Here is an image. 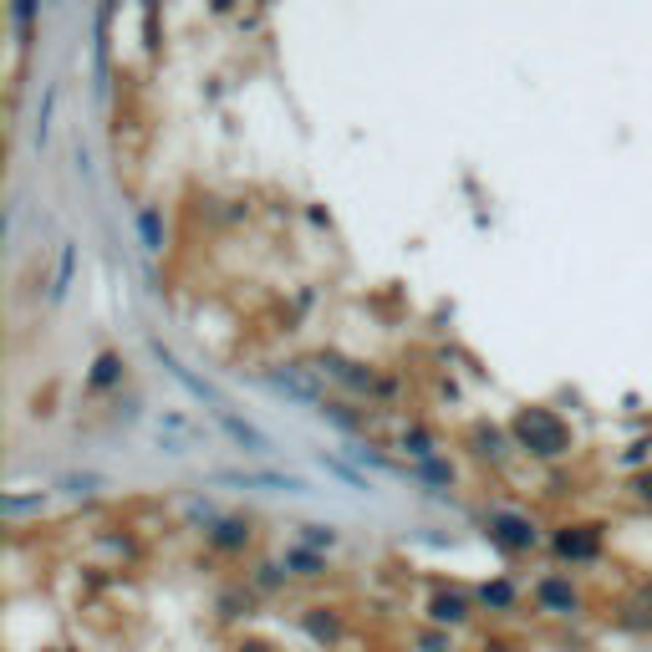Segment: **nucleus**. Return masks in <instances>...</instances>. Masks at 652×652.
<instances>
[{
    "label": "nucleus",
    "instance_id": "obj_10",
    "mask_svg": "<svg viewBox=\"0 0 652 652\" xmlns=\"http://www.w3.org/2000/svg\"><path fill=\"white\" fill-rule=\"evenodd\" d=\"M628 612H632V622H652V581L628 602Z\"/></svg>",
    "mask_w": 652,
    "mask_h": 652
},
{
    "label": "nucleus",
    "instance_id": "obj_7",
    "mask_svg": "<svg viewBox=\"0 0 652 652\" xmlns=\"http://www.w3.org/2000/svg\"><path fill=\"white\" fill-rule=\"evenodd\" d=\"M209 541H215L219 551H240V545L250 541V525H240V520H219L215 531H209Z\"/></svg>",
    "mask_w": 652,
    "mask_h": 652
},
{
    "label": "nucleus",
    "instance_id": "obj_12",
    "mask_svg": "<svg viewBox=\"0 0 652 652\" xmlns=\"http://www.w3.org/2000/svg\"><path fill=\"white\" fill-rule=\"evenodd\" d=\"M306 628H312L322 642H332V638H337V622H332V616H322V606H312V616H306Z\"/></svg>",
    "mask_w": 652,
    "mask_h": 652
},
{
    "label": "nucleus",
    "instance_id": "obj_14",
    "mask_svg": "<svg viewBox=\"0 0 652 652\" xmlns=\"http://www.w3.org/2000/svg\"><path fill=\"white\" fill-rule=\"evenodd\" d=\"M484 602H490V606H505V602H510V586H495V592H484Z\"/></svg>",
    "mask_w": 652,
    "mask_h": 652
},
{
    "label": "nucleus",
    "instance_id": "obj_11",
    "mask_svg": "<svg viewBox=\"0 0 652 652\" xmlns=\"http://www.w3.org/2000/svg\"><path fill=\"white\" fill-rule=\"evenodd\" d=\"M118 373H122V363H118V357H97L92 383H97V387H112V383H118Z\"/></svg>",
    "mask_w": 652,
    "mask_h": 652
},
{
    "label": "nucleus",
    "instance_id": "obj_1",
    "mask_svg": "<svg viewBox=\"0 0 652 652\" xmlns=\"http://www.w3.org/2000/svg\"><path fill=\"white\" fill-rule=\"evenodd\" d=\"M515 438H520V448H531V454H541V460H556V454L571 448V428L551 408H520Z\"/></svg>",
    "mask_w": 652,
    "mask_h": 652
},
{
    "label": "nucleus",
    "instance_id": "obj_6",
    "mask_svg": "<svg viewBox=\"0 0 652 652\" xmlns=\"http://www.w3.org/2000/svg\"><path fill=\"white\" fill-rule=\"evenodd\" d=\"M596 531H586V525H576V531H566V535H556V551L566 561H592L596 556Z\"/></svg>",
    "mask_w": 652,
    "mask_h": 652
},
{
    "label": "nucleus",
    "instance_id": "obj_3",
    "mask_svg": "<svg viewBox=\"0 0 652 652\" xmlns=\"http://www.w3.org/2000/svg\"><path fill=\"white\" fill-rule=\"evenodd\" d=\"M215 418H219V428L235 438L240 448H250V454H270V438L255 428V423H245V418H235L230 408H215Z\"/></svg>",
    "mask_w": 652,
    "mask_h": 652
},
{
    "label": "nucleus",
    "instance_id": "obj_13",
    "mask_svg": "<svg viewBox=\"0 0 652 652\" xmlns=\"http://www.w3.org/2000/svg\"><path fill=\"white\" fill-rule=\"evenodd\" d=\"M474 444H480V454H495V460L505 454V448H500V434H495V428H480V434H474Z\"/></svg>",
    "mask_w": 652,
    "mask_h": 652
},
{
    "label": "nucleus",
    "instance_id": "obj_9",
    "mask_svg": "<svg viewBox=\"0 0 652 652\" xmlns=\"http://www.w3.org/2000/svg\"><path fill=\"white\" fill-rule=\"evenodd\" d=\"M464 616H470V602L460 592L434 596V622H464Z\"/></svg>",
    "mask_w": 652,
    "mask_h": 652
},
{
    "label": "nucleus",
    "instance_id": "obj_2",
    "mask_svg": "<svg viewBox=\"0 0 652 652\" xmlns=\"http://www.w3.org/2000/svg\"><path fill=\"white\" fill-rule=\"evenodd\" d=\"M490 531H495V541L510 545V551H531L535 545V525L525 515H510V510H495V515H490Z\"/></svg>",
    "mask_w": 652,
    "mask_h": 652
},
{
    "label": "nucleus",
    "instance_id": "obj_15",
    "mask_svg": "<svg viewBox=\"0 0 652 652\" xmlns=\"http://www.w3.org/2000/svg\"><path fill=\"white\" fill-rule=\"evenodd\" d=\"M240 652H270L266 642H240Z\"/></svg>",
    "mask_w": 652,
    "mask_h": 652
},
{
    "label": "nucleus",
    "instance_id": "obj_16",
    "mask_svg": "<svg viewBox=\"0 0 652 652\" xmlns=\"http://www.w3.org/2000/svg\"><path fill=\"white\" fill-rule=\"evenodd\" d=\"M642 500H652V474H648V480H642Z\"/></svg>",
    "mask_w": 652,
    "mask_h": 652
},
{
    "label": "nucleus",
    "instance_id": "obj_8",
    "mask_svg": "<svg viewBox=\"0 0 652 652\" xmlns=\"http://www.w3.org/2000/svg\"><path fill=\"white\" fill-rule=\"evenodd\" d=\"M541 606H545V612H576V592H571L566 581H545V586H541Z\"/></svg>",
    "mask_w": 652,
    "mask_h": 652
},
{
    "label": "nucleus",
    "instance_id": "obj_5",
    "mask_svg": "<svg viewBox=\"0 0 652 652\" xmlns=\"http://www.w3.org/2000/svg\"><path fill=\"white\" fill-rule=\"evenodd\" d=\"M270 387H276V393H286L290 403H322V387H316L312 377L302 373V367H286V373H276V377H270Z\"/></svg>",
    "mask_w": 652,
    "mask_h": 652
},
{
    "label": "nucleus",
    "instance_id": "obj_4",
    "mask_svg": "<svg viewBox=\"0 0 652 652\" xmlns=\"http://www.w3.org/2000/svg\"><path fill=\"white\" fill-rule=\"evenodd\" d=\"M158 444L169 448V454H194L199 448V434H194V423H184V418H158Z\"/></svg>",
    "mask_w": 652,
    "mask_h": 652
}]
</instances>
